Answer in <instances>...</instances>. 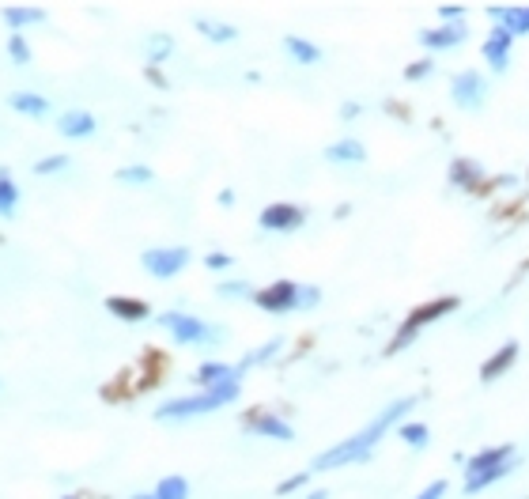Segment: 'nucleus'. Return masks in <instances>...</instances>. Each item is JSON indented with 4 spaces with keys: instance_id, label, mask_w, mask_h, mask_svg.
<instances>
[{
    "instance_id": "nucleus-1",
    "label": "nucleus",
    "mask_w": 529,
    "mask_h": 499,
    "mask_svg": "<svg viewBox=\"0 0 529 499\" xmlns=\"http://www.w3.org/2000/svg\"><path fill=\"white\" fill-rule=\"evenodd\" d=\"M416 405V397H405V401H393V405H386L382 413L367 424V428H359L352 439H344V443H337L333 450H325L322 458H314V469H341V465L348 462H363V458H371V450L382 443V435L401 420V416H409V409Z\"/></svg>"
},
{
    "instance_id": "nucleus-2",
    "label": "nucleus",
    "mask_w": 529,
    "mask_h": 499,
    "mask_svg": "<svg viewBox=\"0 0 529 499\" xmlns=\"http://www.w3.org/2000/svg\"><path fill=\"white\" fill-rule=\"evenodd\" d=\"M239 397V382H220V386H208L205 394L193 397H178V401H167L159 409V420H182V416H201V413H216L223 405H231Z\"/></svg>"
},
{
    "instance_id": "nucleus-3",
    "label": "nucleus",
    "mask_w": 529,
    "mask_h": 499,
    "mask_svg": "<svg viewBox=\"0 0 529 499\" xmlns=\"http://www.w3.org/2000/svg\"><path fill=\"white\" fill-rule=\"evenodd\" d=\"M254 303L269 314H288V310L299 307H314L318 303V288H299V284H288V280H276L269 288H261L254 295Z\"/></svg>"
},
{
    "instance_id": "nucleus-4",
    "label": "nucleus",
    "mask_w": 529,
    "mask_h": 499,
    "mask_svg": "<svg viewBox=\"0 0 529 499\" xmlns=\"http://www.w3.org/2000/svg\"><path fill=\"white\" fill-rule=\"evenodd\" d=\"M454 310H458V299H454V295H446V299H431V303H424V307H416L409 318H405V326H401V333L393 337V345L386 348V352H390V356L393 352H401V348L412 345V341L420 337V329L431 326V322H439V318H446V314H454Z\"/></svg>"
},
{
    "instance_id": "nucleus-5",
    "label": "nucleus",
    "mask_w": 529,
    "mask_h": 499,
    "mask_svg": "<svg viewBox=\"0 0 529 499\" xmlns=\"http://www.w3.org/2000/svg\"><path fill=\"white\" fill-rule=\"evenodd\" d=\"M189 265V250L186 246H163V250H148L144 254V269L159 280H171Z\"/></svg>"
},
{
    "instance_id": "nucleus-6",
    "label": "nucleus",
    "mask_w": 529,
    "mask_h": 499,
    "mask_svg": "<svg viewBox=\"0 0 529 499\" xmlns=\"http://www.w3.org/2000/svg\"><path fill=\"white\" fill-rule=\"evenodd\" d=\"M163 326L171 329V337L174 341H182V345H208V341H216L212 326L189 318V314H163Z\"/></svg>"
},
{
    "instance_id": "nucleus-7",
    "label": "nucleus",
    "mask_w": 529,
    "mask_h": 499,
    "mask_svg": "<svg viewBox=\"0 0 529 499\" xmlns=\"http://www.w3.org/2000/svg\"><path fill=\"white\" fill-rule=\"evenodd\" d=\"M454 103L461 106V110H480L484 106V80H480L477 72H461V76H454Z\"/></svg>"
},
{
    "instance_id": "nucleus-8",
    "label": "nucleus",
    "mask_w": 529,
    "mask_h": 499,
    "mask_svg": "<svg viewBox=\"0 0 529 499\" xmlns=\"http://www.w3.org/2000/svg\"><path fill=\"white\" fill-rule=\"evenodd\" d=\"M261 227H265V231H295V227H303V208L269 205L261 212Z\"/></svg>"
},
{
    "instance_id": "nucleus-9",
    "label": "nucleus",
    "mask_w": 529,
    "mask_h": 499,
    "mask_svg": "<svg viewBox=\"0 0 529 499\" xmlns=\"http://www.w3.org/2000/svg\"><path fill=\"white\" fill-rule=\"evenodd\" d=\"M511 42H514L511 31L492 27V35H488V42H484V57H488V65H492V69L503 72L507 65H511Z\"/></svg>"
},
{
    "instance_id": "nucleus-10",
    "label": "nucleus",
    "mask_w": 529,
    "mask_h": 499,
    "mask_svg": "<svg viewBox=\"0 0 529 499\" xmlns=\"http://www.w3.org/2000/svg\"><path fill=\"white\" fill-rule=\"evenodd\" d=\"M511 462H514V447H511V443H503V447H488V450H480V454H473V458H469V477H473V473H484V469L511 465Z\"/></svg>"
},
{
    "instance_id": "nucleus-11",
    "label": "nucleus",
    "mask_w": 529,
    "mask_h": 499,
    "mask_svg": "<svg viewBox=\"0 0 529 499\" xmlns=\"http://www.w3.org/2000/svg\"><path fill=\"white\" fill-rule=\"evenodd\" d=\"M488 16L499 19L503 31H511L514 38L518 35H529V8H488Z\"/></svg>"
},
{
    "instance_id": "nucleus-12",
    "label": "nucleus",
    "mask_w": 529,
    "mask_h": 499,
    "mask_svg": "<svg viewBox=\"0 0 529 499\" xmlns=\"http://www.w3.org/2000/svg\"><path fill=\"white\" fill-rule=\"evenodd\" d=\"M246 431H254V435H265V439H284L288 443L291 435V424L284 420H276V416H246Z\"/></svg>"
},
{
    "instance_id": "nucleus-13",
    "label": "nucleus",
    "mask_w": 529,
    "mask_h": 499,
    "mask_svg": "<svg viewBox=\"0 0 529 499\" xmlns=\"http://www.w3.org/2000/svg\"><path fill=\"white\" fill-rule=\"evenodd\" d=\"M518 360V345H503L499 348V352H495L492 360L484 363V367H480V382H495L499 379V375H503V371H511V363Z\"/></svg>"
},
{
    "instance_id": "nucleus-14",
    "label": "nucleus",
    "mask_w": 529,
    "mask_h": 499,
    "mask_svg": "<svg viewBox=\"0 0 529 499\" xmlns=\"http://www.w3.org/2000/svg\"><path fill=\"white\" fill-rule=\"evenodd\" d=\"M106 310L121 318V322H140V318H148V303H140V299H125V295H114V299H106Z\"/></svg>"
},
{
    "instance_id": "nucleus-15",
    "label": "nucleus",
    "mask_w": 529,
    "mask_h": 499,
    "mask_svg": "<svg viewBox=\"0 0 529 499\" xmlns=\"http://www.w3.org/2000/svg\"><path fill=\"white\" fill-rule=\"evenodd\" d=\"M427 50H450V46H461L465 42V27H439V31H424L420 35Z\"/></svg>"
},
{
    "instance_id": "nucleus-16",
    "label": "nucleus",
    "mask_w": 529,
    "mask_h": 499,
    "mask_svg": "<svg viewBox=\"0 0 529 499\" xmlns=\"http://www.w3.org/2000/svg\"><path fill=\"white\" fill-rule=\"evenodd\" d=\"M284 50H288L299 65H314V61H322V50H318L314 42H307V38H299V35L284 38Z\"/></svg>"
},
{
    "instance_id": "nucleus-17",
    "label": "nucleus",
    "mask_w": 529,
    "mask_h": 499,
    "mask_svg": "<svg viewBox=\"0 0 529 499\" xmlns=\"http://www.w3.org/2000/svg\"><path fill=\"white\" fill-rule=\"evenodd\" d=\"M57 129H61L65 137H91V133H95V118L84 114V110H76V114H65Z\"/></svg>"
},
{
    "instance_id": "nucleus-18",
    "label": "nucleus",
    "mask_w": 529,
    "mask_h": 499,
    "mask_svg": "<svg viewBox=\"0 0 529 499\" xmlns=\"http://www.w3.org/2000/svg\"><path fill=\"white\" fill-rule=\"evenodd\" d=\"M325 159H333V163H363L367 152H363V144H359V140H341V144L325 148Z\"/></svg>"
},
{
    "instance_id": "nucleus-19",
    "label": "nucleus",
    "mask_w": 529,
    "mask_h": 499,
    "mask_svg": "<svg viewBox=\"0 0 529 499\" xmlns=\"http://www.w3.org/2000/svg\"><path fill=\"white\" fill-rule=\"evenodd\" d=\"M511 465H499V469H484V473H473V477H465V492H484V488H492L495 481H503V477L511 473Z\"/></svg>"
},
{
    "instance_id": "nucleus-20",
    "label": "nucleus",
    "mask_w": 529,
    "mask_h": 499,
    "mask_svg": "<svg viewBox=\"0 0 529 499\" xmlns=\"http://www.w3.org/2000/svg\"><path fill=\"white\" fill-rule=\"evenodd\" d=\"M8 106H12V110H19V114H35V118L50 110V103H46L42 95H27V91H16V95L8 99Z\"/></svg>"
},
{
    "instance_id": "nucleus-21",
    "label": "nucleus",
    "mask_w": 529,
    "mask_h": 499,
    "mask_svg": "<svg viewBox=\"0 0 529 499\" xmlns=\"http://www.w3.org/2000/svg\"><path fill=\"white\" fill-rule=\"evenodd\" d=\"M239 375L235 367H227V363H205L201 371H197V382H205V386H220V382H231Z\"/></svg>"
},
{
    "instance_id": "nucleus-22",
    "label": "nucleus",
    "mask_w": 529,
    "mask_h": 499,
    "mask_svg": "<svg viewBox=\"0 0 529 499\" xmlns=\"http://www.w3.org/2000/svg\"><path fill=\"white\" fill-rule=\"evenodd\" d=\"M42 16H46L42 8H16V4H12V8H4V23H8V27H27V23H42Z\"/></svg>"
},
{
    "instance_id": "nucleus-23",
    "label": "nucleus",
    "mask_w": 529,
    "mask_h": 499,
    "mask_svg": "<svg viewBox=\"0 0 529 499\" xmlns=\"http://www.w3.org/2000/svg\"><path fill=\"white\" fill-rule=\"evenodd\" d=\"M155 499H189V484L182 477H167L155 488Z\"/></svg>"
},
{
    "instance_id": "nucleus-24",
    "label": "nucleus",
    "mask_w": 529,
    "mask_h": 499,
    "mask_svg": "<svg viewBox=\"0 0 529 499\" xmlns=\"http://www.w3.org/2000/svg\"><path fill=\"white\" fill-rule=\"evenodd\" d=\"M16 201H19L16 182H12L8 174H0V216H8V212L16 208Z\"/></svg>"
},
{
    "instance_id": "nucleus-25",
    "label": "nucleus",
    "mask_w": 529,
    "mask_h": 499,
    "mask_svg": "<svg viewBox=\"0 0 529 499\" xmlns=\"http://www.w3.org/2000/svg\"><path fill=\"white\" fill-rule=\"evenodd\" d=\"M197 31H201L205 38H212V42H231V38L239 35L235 27H223V23H208V19H201V23H197Z\"/></svg>"
},
{
    "instance_id": "nucleus-26",
    "label": "nucleus",
    "mask_w": 529,
    "mask_h": 499,
    "mask_svg": "<svg viewBox=\"0 0 529 499\" xmlns=\"http://www.w3.org/2000/svg\"><path fill=\"white\" fill-rule=\"evenodd\" d=\"M401 439L409 443V447H427V428L424 424H401Z\"/></svg>"
},
{
    "instance_id": "nucleus-27",
    "label": "nucleus",
    "mask_w": 529,
    "mask_h": 499,
    "mask_svg": "<svg viewBox=\"0 0 529 499\" xmlns=\"http://www.w3.org/2000/svg\"><path fill=\"white\" fill-rule=\"evenodd\" d=\"M8 53H12V61H16V65H27V61H31V50H27V42H23L19 35L8 38Z\"/></svg>"
},
{
    "instance_id": "nucleus-28",
    "label": "nucleus",
    "mask_w": 529,
    "mask_h": 499,
    "mask_svg": "<svg viewBox=\"0 0 529 499\" xmlns=\"http://www.w3.org/2000/svg\"><path fill=\"white\" fill-rule=\"evenodd\" d=\"M118 178L121 182H137V186H144V182H152V171H148V167H121Z\"/></svg>"
},
{
    "instance_id": "nucleus-29",
    "label": "nucleus",
    "mask_w": 529,
    "mask_h": 499,
    "mask_svg": "<svg viewBox=\"0 0 529 499\" xmlns=\"http://www.w3.org/2000/svg\"><path fill=\"white\" fill-rule=\"evenodd\" d=\"M65 167H69V159H65V155H50V159H42V163H38L35 171L38 174H57V171H65Z\"/></svg>"
},
{
    "instance_id": "nucleus-30",
    "label": "nucleus",
    "mask_w": 529,
    "mask_h": 499,
    "mask_svg": "<svg viewBox=\"0 0 529 499\" xmlns=\"http://www.w3.org/2000/svg\"><path fill=\"white\" fill-rule=\"evenodd\" d=\"M443 496H446V481H435V484H427L416 499H443Z\"/></svg>"
},
{
    "instance_id": "nucleus-31",
    "label": "nucleus",
    "mask_w": 529,
    "mask_h": 499,
    "mask_svg": "<svg viewBox=\"0 0 529 499\" xmlns=\"http://www.w3.org/2000/svg\"><path fill=\"white\" fill-rule=\"evenodd\" d=\"M205 265H208V269H227V265H231V258H227V254H208Z\"/></svg>"
},
{
    "instance_id": "nucleus-32",
    "label": "nucleus",
    "mask_w": 529,
    "mask_h": 499,
    "mask_svg": "<svg viewBox=\"0 0 529 499\" xmlns=\"http://www.w3.org/2000/svg\"><path fill=\"white\" fill-rule=\"evenodd\" d=\"M427 72H431V61H420V65L405 69V76H409V80H420V76H427Z\"/></svg>"
},
{
    "instance_id": "nucleus-33",
    "label": "nucleus",
    "mask_w": 529,
    "mask_h": 499,
    "mask_svg": "<svg viewBox=\"0 0 529 499\" xmlns=\"http://www.w3.org/2000/svg\"><path fill=\"white\" fill-rule=\"evenodd\" d=\"M152 50H155V61H163V53L171 50V38H152Z\"/></svg>"
},
{
    "instance_id": "nucleus-34",
    "label": "nucleus",
    "mask_w": 529,
    "mask_h": 499,
    "mask_svg": "<svg viewBox=\"0 0 529 499\" xmlns=\"http://www.w3.org/2000/svg\"><path fill=\"white\" fill-rule=\"evenodd\" d=\"M303 481H307V477H291V481H284L276 492H280V496H288V492H295V488H303Z\"/></svg>"
},
{
    "instance_id": "nucleus-35",
    "label": "nucleus",
    "mask_w": 529,
    "mask_h": 499,
    "mask_svg": "<svg viewBox=\"0 0 529 499\" xmlns=\"http://www.w3.org/2000/svg\"><path fill=\"white\" fill-rule=\"evenodd\" d=\"M443 16H446V19H458V16H461V8H458V4H446Z\"/></svg>"
},
{
    "instance_id": "nucleus-36",
    "label": "nucleus",
    "mask_w": 529,
    "mask_h": 499,
    "mask_svg": "<svg viewBox=\"0 0 529 499\" xmlns=\"http://www.w3.org/2000/svg\"><path fill=\"white\" fill-rule=\"evenodd\" d=\"M220 292H223V295H239V292H246V288H242V284H223Z\"/></svg>"
},
{
    "instance_id": "nucleus-37",
    "label": "nucleus",
    "mask_w": 529,
    "mask_h": 499,
    "mask_svg": "<svg viewBox=\"0 0 529 499\" xmlns=\"http://www.w3.org/2000/svg\"><path fill=\"white\" fill-rule=\"evenodd\" d=\"M307 499H325V492H310V496Z\"/></svg>"
},
{
    "instance_id": "nucleus-38",
    "label": "nucleus",
    "mask_w": 529,
    "mask_h": 499,
    "mask_svg": "<svg viewBox=\"0 0 529 499\" xmlns=\"http://www.w3.org/2000/svg\"><path fill=\"white\" fill-rule=\"evenodd\" d=\"M140 499H155V496H140Z\"/></svg>"
}]
</instances>
